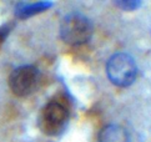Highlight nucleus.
<instances>
[{
	"instance_id": "obj_6",
	"label": "nucleus",
	"mask_w": 151,
	"mask_h": 142,
	"mask_svg": "<svg viewBox=\"0 0 151 142\" xmlns=\"http://www.w3.org/2000/svg\"><path fill=\"white\" fill-rule=\"evenodd\" d=\"M99 142H130L126 130L119 125H109L101 130Z\"/></svg>"
},
{
	"instance_id": "obj_3",
	"label": "nucleus",
	"mask_w": 151,
	"mask_h": 142,
	"mask_svg": "<svg viewBox=\"0 0 151 142\" xmlns=\"http://www.w3.org/2000/svg\"><path fill=\"white\" fill-rule=\"evenodd\" d=\"M69 123V112L61 103L49 102L41 108L37 117L40 130L47 136H59Z\"/></svg>"
},
{
	"instance_id": "obj_7",
	"label": "nucleus",
	"mask_w": 151,
	"mask_h": 142,
	"mask_svg": "<svg viewBox=\"0 0 151 142\" xmlns=\"http://www.w3.org/2000/svg\"><path fill=\"white\" fill-rule=\"evenodd\" d=\"M115 4L119 8L125 10V11H134V10H136L141 5L139 0H119Z\"/></svg>"
},
{
	"instance_id": "obj_1",
	"label": "nucleus",
	"mask_w": 151,
	"mask_h": 142,
	"mask_svg": "<svg viewBox=\"0 0 151 142\" xmlns=\"http://www.w3.org/2000/svg\"><path fill=\"white\" fill-rule=\"evenodd\" d=\"M93 24L85 15L70 13L64 16L60 24V37L69 45H81L93 36Z\"/></svg>"
},
{
	"instance_id": "obj_5",
	"label": "nucleus",
	"mask_w": 151,
	"mask_h": 142,
	"mask_svg": "<svg viewBox=\"0 0 151 142\" xmlns=\"http://www.w3.org/2000/svg\"><path fill=\"white\" fill-rule=\"evenodd\" d=\"M52 6L51 1H37V3H19L15 6V15L19 19H26L33 15L42 13Z\"/></svg>"
},
{
	"instance_id": "obj_4",
	"label": "nucleus",
	"mask_w": 151,
	"mask_h": 142,
	"mask_svg": "<svg viewBox=\"0 0 151 142\" xmlns=\"http://www.w3.org/2000/svg\"><path fill=\"white\" fill-rule=\"evenodd\" d=\"M40 82V72L35 66L23 65L15 69L9 77V86L19 97H26L36 91Z\"/></svg>"
},
{
	"instance_id": "obj_2",
	"label": "nucleus",
	"mask_w": 151,
	"mask_h": 142,
	"mask_svg": "<svg viewBox=\"0 0 151 142\" xmlns=\"http://www.w3.org/2000/svg\"><path fill=\"white\" fill-rule=\"evenodd\" d=\"M107 77L119 87L130 86L137 76V66L132 56L125 52L114 54L106 64Z\"/></svg>"
}]
</instances>
